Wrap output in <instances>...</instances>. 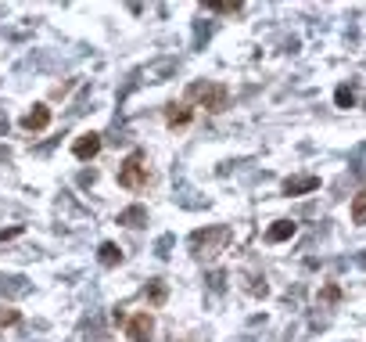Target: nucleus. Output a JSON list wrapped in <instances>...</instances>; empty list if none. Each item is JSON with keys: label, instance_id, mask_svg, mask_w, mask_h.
<instances>
[{"label": "nucleus", "instance_id": "10", "mask_svg": "<svg viewBox=\"0 0 366 342\" xmlns=\"http://www.w3.org/2000/svg\"><path fill=\"white\" fill-rule=\"evenodd\" d=\"M119 224H122V227H133V231H137V227H148V209H144V206L122 209V213H119Z\"/></svg>", "mask_w": 366, "mask_h": 342}, {"label": "nucleus", "instance_id": "16", "mask_svg": "<svg viewBox=\"0 0 366 342\" xmlns=\"http://www.w3.org/2000/svg\"><path fill=\"white\" fill-rule=\"evenodd\" d=\"M334 105H338V108H352V105H356V94H352L348 87H338V90H334Z\"/></svg>", "mask_w": 366, "mask_h": 342}, {"label": "nucleus", "instance_id": "12", "mask_svg": "<svg viewBox=\"0 0 366 342\" xmlns=\"http://www.w3.org/2000/svg\"><path fill=\"white\" fill-rule=\"evenodd\" d=\"M201 8H205V11H212V14H237L244 4H241V0H205Z\"/></svg>", "mask_w": 366, "mask_h": 342}, {"label": "nucleus", "instance_id": "18", "mask_svg": "<svg viewBox=\"0 0 366 342\" xmlns=\"http://www.w3.org/2000/svg\"><path fill=\"white\" fill-rule=\"evenodd\" d=\"M22 235V227H11V231H0V242H4V238H19Z\"/></svg>", "mask_w": 366, "mask_h": 342}, {"label": "nucleus", "instance_id": "13", "mask_svg": "<svg viewBox=\"0 0 366 342\" xmlns=\"http://www.w3.org/2000/svg\"><path fill=\"white\" fill-rule=\"evenodd\" d=\"M144 295H148L151 306H162V303L169 299V285H165V281H151V285L144 288Z\"/></svg>", "mask_w": 366, "mask_h": 342}, {"label": "nucleus", "instance_id": "8", "mask_svg": "<svg viewBox=\"0 0 366 342\" xmlns=\"http://www.w3.org/2000/svg\"><path fill=\"white\" fill-rule=\"evenodd\" d=\"M316 188H320V177H316V173H298V177L284 180V195H288V198L309 195V191H316Z\"/></svg>", "mask_w": 366, "mask_h": 342}, {"label": "nucleus", "instance_id": "19", "mask_svg": "<svg viewBox=\"0 0 366 342\" xmlns=\"http://www.w3.org/2000/svg\"><path fill=\"white\" fill-rule=\"evenodd\" d=\"M180 342H194V339H180Z\"/></svg>", "mask_w": 366, "mask_h": 342}, {"label": "nucleus", "instance_id": "7", "mask_svg": "<svg viewBox=\"0 0 366 342\" xmlns=\"http://www.w3.org/2000/svg\"><path fill=\"white\" fill-rule=\"evenodd\" d=\"M162 119H165L169 130H183V127H190V119H194V108H190L187 101H172V105L162 108Z\"/></svg>", "mask_w": 366, "mask_h": 342}, {"label": "nucleus", "instance_id": "15", "mask_svg": "<svg viewBox=\"0 0 366 342\" xmlns=\"http://www.w3.org/2000/svg\"><path fill=\"white\" fill-rule=\"evenodd\" d=\"M348 213H352V224H359V227H366V188L352 198V209H348Z\"/></svg>", "mask_w": 366, "mask_h": 342}, {"label": "nucleus", "instance_id": "14", "mask_svg": "<svg viewBox=\"0 0 366 342\" xmlns=\"http://www.w3.org/2000/svg\"><path fill=\"white\" fill-rule=\"evenodd\" d=\"M316 303H320V306H334V303H341V288L334 285V281H327L320 292H316Z\"/></svg>", "mask_w": 366, "mask_h": 342}, {"label": "nucleus", "instance_id": "3", "mask_svg": "<svg viewBox=\"0 0 366 342\" xmlns=\"http://www.w3.org/2000/svg\"><path fill=\"white\" fill-rule=\"evenodd\" d=\"M115 180H119L122 191H144V188H151L155 173H151V166H148V155L140 151V148H133V151L122 159Z\"/></svg>", "mask_w": 366, "mask_h": 342}, {"label": "nucleus", "instance_id": "9", "mask_svg": "<svg viewBox=\"0 0 366 342\" xmlns=\"http://www.w3.org/2000/svg\"><path fill=\"white\" fill-rule=\"evenodd\" d=\"M298 235V224L295 220H277L273 227L266 231V242H273V245H280V242H291Z\"/></svg>", "mask_w": 366, "mask_h": 342}, {"label": "nucleus", "instance_id": "2", "mask_svg": "<svg viewBox=\"0 0 366 342\" xmlns=\"http://www.w3.org/2000/svg\"><path fill=\"white\" fill-rule=\"evenodd\" d=\"M233 242V231L227 224H212V227H198L190 235V253L198 259H216L219 253H227V245Z\"/></svg>", "mask_w": 366, "mask_h": 342}, {"label": "nucleus", "instance_id": "11", "mask_svg": "<svg viewBox=\"0 0 366 342\" xmlns=\"http://www.w3.org/2000/svg\"><path fill=\"white\" fill-rule=\"evenodd\" d=\"M98 259H101V267H119V263H122V248L115 242H101Z\"/></svg>", "mask_w": 366, "mask_h": 342}, {"label": "nucleus", "instance_id": "17", "mask_svg": "<svg viewBox=\"0 0 366 342\" xmlns=\"http://www.w3.org/2000/svg\"><path fill=\"white\" fill-rule=\"evenodd\" d=\"M19 321H22V314H19L14 306H4V310H0V328H11V324H19Z\"/></svg>", "mask_w": 366, "mask_h": 342}, {"label": "nucleus", "instance_id": "6", "mask_svg": "<svg viewBox=\"0 0 366 342\" xmlns=\"http://www.w3.org/2000/svg\"><path fill=\"white\" fill-rule=\"evenodd\" d=\"M51 119H54V112H51V105H33V108H29V112L19 119V127L25 130V133H43L47 127H51Z\"/></svg>", "mask_w": 366, "mask_h": 342}, {"label": "nucleus", "instance_id": "1", "mask_svg": "<svg viewBox=\"0 0 366 342\" xmlns=\"http://www.w3.org/2000/svg\"><path fill=\"white\" fill-rule=\"evenodd\" d=\"M187 105H198L205 112H227L230 108V87L227 83H212V80H194L187 87Z\"/></svg>", "mask_w": 366, "mask_h": 342}, {"label": "nucleus", "instance_id": "4", "mask_svg": "<svg viewBox=\"0 0 366 342\" xmlns=\"http://www.w3.org/2000/svg\"><path fill=\"white\" fill-rule=\"evenodd\" d=\"M115 324L122 328V335L130 342H151L155 339V314L151 310H133V314L115 310Z\"/></svg>", "mask_w": 366, "mask_h": 342}, {"label": "nucleus", "instance_id": "5", "mask_svg": "<svg viewBox=\"0 0 366 342\" xmlns=\"http://www.w3.org/2000/svg\"><path fill=\"white\" fill-rule=\"evenodd\" d=\"M101 148H104V137L98 133V130H87V133H79L76 141H72V155L79 162H90V159H98L101 155Z\"/></svg>", "mask_w": 366, "mask_h": 342}]
</instances>
